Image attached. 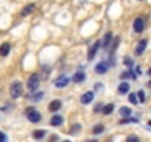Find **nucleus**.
Returning <instances> with one entry per match:
<instances>
[{
    "label": "nucleus",
    "mask_w": 151,
    "mask_h": 142,
    "mask_svg": "<svg viewBox=\"0 0 151 142\" xmlns=\"http://www.w3.org/2000/svg\"><path fill=\"white\" fill-rule=\"evenodd\" d=\"M22 92H24V86L21 82L15 80L14 83H11V87H9V93L14 99H18L19 96H22Z\"/></svg>",
    "instance_id": "f257e3e1"
},
{
    "label": "nucleus",
    "mask_w": 151,
    "mask_h": 142,
    "mask_svg": "<svg viewBox=\"0 0 151 142\" xmlns=\"http://www.w3.org/2000/svg\"><path fill=\"white\" fill-rule=\"evenodd\" d=\"M25 115H27V118H28L30 123H39V121L42 120V114H40V111L36 110L34 107L27 108V110H25Z\"/></svg>",
    "instance_id": "f03ea898"
},
{
    "label": "nucleus",
    "mask_w": 151,
    "mask_h": 142,
    "mask_svg": "<svg viewBox=\"0 0 151 142\" xmlns=\"http://www.w3.org/2000/svg\"><path fill=\"white\" fill-rule=\"evenodd\" d=\"M39 86H40V76L34 73V74H31V76L28 77L27 89H28V90H31V92H36V90L39 89Z\"/></svg>",
    "instance_id": "7ed1b4c3"
},
{
    "label": "nucleus",
    "mask_w": 151,
    "mask_h": 142,
    "mask_svg": "<svg viewBox=\"0 0 151 142\" xmlns=\"http://www.w3.org/2000/svg\"><path fill=\"white\" fill-rule=\"evenodd\" d=\"M145 25H147V21H145V18H142V16H136V18L133 19V24H132L135 33H142V31L145 30Z\"/></svg>",
    "instance_id": "20e7f679"
},
{
    "label": "nucleus",
    "mask_w": 151,
    "mask_h": 142,
    "mask_svg": "<svg viewBox=\"0 0 151 142\" xmlns=\"http://www.w3.org/2000/svg\"><path fill=\"white\" fill-rule=\"evenodd\" d=\"M99 46H101V42L98 40V42L92 43V44L88 47V61H92V59L96 56V53H98V50H99Z\"/></svg>",
    "instance_id": "39448f33"
},
{
    "label": "nucleus",
    "mask_w": 151,
    "mask_h": 142,
    "mask_svg": "<svg viewBox=\"0 0 151 142\" xmlns=\"http://www.w3.org/2000/svg\"><path fill=\"white\" fill-rule=\"evenodd\" d=\"M108 70H110V64H108L107 61H101V62H98V64L95 65V73L99 74V76L105 74Z\"/></svg>",
    "instance_id": "423d86ee"
},
{
    "label": "nucleus",
    "mask_w": 151,
    "mask_h": 142,
    "mask_svg": "<svg viewBox=\"0 0 151 142\" xmlns=\"http://www.w3.org/2000/svg\"><path fill=\"white\" fill-rule=\"evenodd\" d=\"M147 44H148V40H147V39H141V40L138 42L136 47H135V55H136V56H141V55L145 52Z\"/></svg>",
    "instance_id": "0eeeda50"
},
{
    "label": "nucleus",
    "mask_w": 151,
    "mask_h": 142,
    "mask_svg": "<svg viewBox=\"0 0 151 142\" xmlns=\"http://www.w3.org/2000/svg\"><path fill=\"white\" fill-rule=\"evenodd\" d=\"M70 82H71V79L62 74L61 77H58V79L55 80V87H59V89H62V87L68 86V83H70Z\"/></svg>",
    "instance_id": "6e6552de"
},
{
    "label": "nucleus",
    "mask_w": 151,
    "mask_h": 142,
    "mask_svg": "<svg viewBox=\"0 0 151 142\" xmlns=\"http://www.w3.org/2000/svg\"><path fill=\"white\" fill-rule=\"evenodd\" d=\"M71 80L74 83H83L86 80V74H85V71H76V73L73 74Z\"/></svg>",
    "instance_id": "1a4fd4ad"
},
{
    "label": "nucleus",
    "mask_w": 151,
    "mask_h": 142,
    "mask_svg": "<svg viewBox=\"0 0 151 142\" xmlns=\"http://www.w3.org/2000/svg\"><path fill=\"white\" fill-rule=\"evenodd\" d=\"M113 39H114V36H113V33L111 31H108V33H105V36H104V40H102V47L104 49H108L110 46H111V43H113Z\"/></svg>",
    "instance_id": "9d476101"
},
{
    "label": "nucleus",
    "mask_w": 151,
    "mask_h": 142,
    "mask_svg": "<svg viewBox=\"0 0 151 142\" xmlns=\"http://www.w3.org/2000/svg\"><path fill=\"white\" fill-rule=\"evenodd\" d=\"M129 90H130V83L129 82H122L119 85V87H117V93L119 95H126V93H129Z\"/></svg>",
    "instance_id": "9b49d317"
},
{
    "label": "nucleus",
    "mask_w": 151,
    "mask_h": 142,
    "mask_svg": "<svg viewBox=\"0 0 151 142\" xmlns=\"http://www.w3.org/2000/svg\"><path fill=\"white\" fill-rule=\"evenodd\" d=\"M34 9H36V5H34V3H28L27 6H24V8L21 9V16H28L30 14L34 12Z\"/></svg>",
    "instance_id": "f8f14e48"
},
{
    "label": "nucleus",
    "mask_w": 151,
    "mask_h": 142,
    "mask_svg": "<svg viewBox=\"0 0 151 142\" xmlns=\"http://www.w3.org/2000/svg\"><path fill=\"white\" fill-rule=\"evenodd\" d=\"M93 96H95V93L93 92H86V93H83L82 96H80V102L82 104H91L92 102V99H93Z\"/></svg>",
    "instance_id": "ddd939ff"
},
{
    "label": "nucleus",
    "mask_w": 151,
    "mask_h": 142,
    "mask_svg": "<svg viewBox=\"0 0 151 142\" xmlns=\"http://www.w3.org/2000/svg\"><path fill=\"white\" fill-rule=\"evenodd\" d=\"M61 107H62V102H61L59 99H53V101H50V104H49V111L56 113V111L61 110Z\"/></svg>",
    "instance_id": "4468645a"
},
{
    "label": "nucleus",
    "mask_w": 151,
    "mask_h": 142,
    "mask_svg": "<svg viewBox=\"0 0 151 142\" xmlns=\"http://www.w3.org/2000/svg\"><path fill=\"white\" fill-rule=\"evenodd\" d=\"M50 126H53V127H58V126H61L62 123H64V117L62 115H53L52 118H50Z\"/></svg>",
    "instance_id": "2eb2a0df"
},
{
    "label": "nucleus",
    "mask_w": 151,
    "mask_h": 142,
    "mask_svg": "<svg viewBox=\"0 0 151 142\" xmlns=\"http://www.w3.org/2000/svg\"><path fill=\"white\" fill-rule=\"evenodd\" d=\"M9 52H11V44L8 42L0 44V56H8Z\"/></svg>",
    "instance_id": "dca6fc26"
},
{
    "label": "nucleus",
    "mask_w": 151,
    "mask_h": 142,
    "mask_svg": "<svg viewBox=\"0 0 151 142\" xmlns=\"http://www.w3.org/2000/svg\"><path fill=\"white\" fill-rule=\"evenodd\" d=\"M120 79H122V80H126V79L135 80V79H136V74L133 73V70H127V71H124V73L120 74Z\"/></svg>",
    "instance_id": "f3484780"
},
{
    "label": "nucleus",
    "mask_w": 151,
    "mask_h": 142,
    "mask_svg": "<svg viewBox=\"0 0 151 142\" xmlns=\"http://www.w3.org/2000/svg\"><path fill=\"white\" fill-rule=\"evenodd\" d=\"M43 92H36L34 95H27V98L30 99V101H33V102H39V101H42L43 99Z\"/></svg>",
    "instance_id": "a211bd4d"
},
{
    "label": "nucleus",
    "mask_w": 151,
    "mask_h": 142,
    "mask_svg": "<svg viewBox=\"0 0 151 142\" xmlns=\"http://www.w3.org/2000/svg\"><path fill=\"white\" fill-rule=\"evenodd\" d=\"M119 114L122 115V117H130V114H132V110L129 108V107H122L120 110H119Z\"/></svg>",
    "instance_id": "6ab92c4d"
},
{
    "label": "nucleus",
    "mask_w": 151,
    "mask_h": 142,
    "mask_svg": "<svg viewBox=\"0 0 151 142\" xmlns=\"http://www.w3.org/2000/svg\"><path fill=\"white\" fill-rule=\"evenodd\" d=\"M113 111H114V104H107L102 107V114H105V115H110Z\"/></svg>",
    "instance_id": "aec40b11"
},
{
    "label": "nucleus",
    "mask_w": 151,
    "mask_h": 142,
    "mask_svg": "<svg viewBox=\"0 0 151 142\" xmlns=\"http://www.w3.org/2000/svg\"><path fill=\"white\" fill-rule=\"evenodd\" d=\"M45 135H46V130L45 129H39V130H34L33 132V138L34 139H43Z\"/></svg>",
    "instance_id": "412c9836"
},
{
    "label": "nucleus",
    "mask_w": 151,
    "mask_h": 142,
    "mask_svg": "<svg viewBox=\"0 0 151 142\" xmlns=\"http://www.w3.org/2000/svg\"><path fill=\"white\" fill-rule=\"evenodd\" d=\"M102 132H104V124H96V126L92 127V133L93 135H101Z\"/></svg>",
    "instance_id": "4be33fe9"
},
{
    "label": "nucleus",
    "mask_w": 151,
    "mask_h": 142,
    "mask_svg": "<svg viewBox=\"0 0 151 142\" xmlns=\"http://www.w3.org/2000/svg\"><path fill=\"white\" fill-rule=\"evenodd\" d=\"M119 43H120V37H116V39L113 40V43H111V46H110V50H111V53H114V52H116V49H117V46H119Z\"/></svg>",
    "instance_id": "5701e85b"
},
{
    "label": "nucleus",
    "mask_w": 151,
    "mask_h": 142,
    "mask_svg": "<svg viewBox=\"0 0 151 142\" xmlns=\"http://www.w3.org/2000/svg\"><path fill=\"white\" fill-rule=\"evenodd\" d=\"M139 120L138 118H133V117H126V118H122L120 120V124H126V123H138Z\"/></svg>",
    "instance_id": "b1692460"
},
{
    "label": "nucleus",
    "mask_w": 151,
    "mask_h": 142,
    "mask_svg": "<svg viewBox=\"0 0 151 142\" xmlns=\"http://www.w3.org/2000/svg\"><path fill=\"white\" fill-rule=\"evenodd\" d=\"M82 129V126L79 124V123H76V124H73L71 127H70V133H73V135H76V133H79V130Z\"/></svg>",
    "instance_id": "393cba45"
},
{
    "label": "nucleus",
    "mask_w": 151,
    "mask_h": 142,
    "mask_svg": "<svg viewBox=\"0 0 151 142\" xmlns=\"http://www.w3.org/2000/svg\"><path fill=\"white\" fill-rule=\"evenodd\" d=\"M123 64H124L126 67H130V68H132V67H133V59H132L130 56H124V58H123Z\"/></svg>",
    "instance_id": "a878e982"
},
{
    "label": "nucleus",
    "mask_w": 151,
    "mask_h": 142,
    "mask_svg": "<svg viewBox=\"0 0 151 142\" xmlns=\"http://www.w3.org/2000/svg\"><path fill=\"white\" fill-rule=\"evenodd\" d=\"M136 96H138V101L139 102H142V104L145 102V92L144 90H138L136 92Z\"/></svg>",
    "instance_id": "bb28decb"
},
{
    "label": "nucleus",
    "mask_w": 151,
    "mask_h": 142,
    "mask_svg": "<svg viewBox=\"0 0 151 142\" xmlns=\"http://www.w3.org/2000/svg\"><path fill=\"white\" fill-rule=\"evenodd\" d=\"M127 98H129V102H130V104H133V105H136V104L139 102V101H138V96H136V93H130Z\"/></svg>",
    "instance_id": "cd10ccee"
},
{
    "label": "nucleus",
    "mask_w": 151,
    "mask_h": 142,
    "mask_svg": "<svg viewBox=\"0 0 151 142\" xmlns=\"http://www.w3.org/2000/svg\"><path fill=\"white\" fill-rule=\"evenodd\" d=\"M126 142H139V138L136 135H129L126 138Z\"/></svg>",
    "instance_id": "c85d7f7f"
},
{
    "label": "nucleus",
    "mask_w": 151,
    "mask_h": 142,
    "mask_svg": "<svg viewBox=\"0 0 151 142\" xmlns=\"http://www.w3.org/2000/svg\"><path fill=\"white\" fill-rule=\"evenodd\" d=\"M102 107H104V105H102L101 102H99V104H96V105L93 107V113H99V111H102Z\"/></svg>",
    "instance_id": "c756f323"
},
{
    "label": "nucleus",
    "mask_w": 151,
    "mask_h": 142,
    "mask_svg": "<svg viewBox=\"0 0 151 142\" xmlns=\"http://www.w3.org/2000/svg\"><path fill=\"white\" fill-rule=\"evenodd\" d=\"M0 142H8V136L0 130Z\"/></svg>",
    "instance_id": "7c9ffc66"
},
{
    "label": "nucleus",
    "mask_w": 151,
    "mask_h": 142,
    "mask_svg": "<svg viewBox=\"0 0 151 142\" xmlns=\"http://www.w3.org/2000/svg\"><path fill=\"white\" fill-rule=\"evenodd\" d=\"M98 89H102V85H101V83H98V85L95 86V90H98Z\"/></svg>",
    "instance_id": "2f4dec72"
},
{
    "label": "nucleus",
    "mask_w": 151,
    "mask_h": 142,
    "mask_svg": "<svg viewBox=\"0 0 151 142\" xmlns=\"http://www.w3.org/2000/svg\"><path fill=\"white\" fill-rule=\"evenodd\" d=\"M135 71H136V74H141V73H142V71H141V68H139V67H136V70H135Z\"/></svg>",
    "instance_id": "473e14b6"
},
{
    "label": "nucleus",
    "mask_w": 151,
    "mask_h": 142,
    "mask_svg": "<svg viewBox=\"0 0 151 142\" xmlns=\"http://www.w3.org/2000/svg\"><path fill=\"white\" fill-rule=\"evenodd\" d=\"M147 74H148V76H151V67L148 68V71H147Z\"/></svg>",
    "instance_id": "72a5a7b5"
},
{
    "label": "nucleus",
    "mask_w": 151,
    "mask_h": 142,
    "mask_svg": "<svg viewBox=\"0 0 151 142\" xmlns=\"http://www.w3.org/2000/svg\"><path fill=\"white\" fill-rule=\"evenodd\" d=\"M147 85H148V87H151V80H150V82H148Z\"/></svg>",
    "instance_id": "f704fd0d"
},
{
    "label": "nucleus",
    "mask_w": 151,
    "mask_h": 142,
    "mask_svg": "<svg viewBox=\"0 0 151 142\" xmlns=\"http://www.w3.org/2000/svg\"><path fill=\"white\" fill-rule=\"evenodd\" d=\"M88 142H96V141H88Z\"/></svg>",
    "instance_id": "c9c22d12"
},
{
    "label": "nucleus",
    "mask_w": 151,
    "mask_h": 142,
    "mask_svg": "<svg viewBox=\"0 0 151 142\" xmlns=\"http://www.w3.org/2000/svg\"><path fill=\"white\" fill-rule=\"evenodd\" d=\"M62 142H70V141H62Z\"/></svg>",
    "instance_id": "e433bc0d"
},
{
    "label": "nucleus",
    "mask_w": 151,
    "mask_h": 142,
    "mask_svg": "<svg viewBox=\"0 0 151 142\" xmlns=\"http://www.w3.org/2000/svg\"><path fill=\"white\" fill-rule=\"evenodd\" d=\"M139 2H142V0H139Z\"/></svg>",
    "instance_id": "4c0bfd02"
},
{
    "label": "nucleus",
    "mask_w": 151,
    "mask_h": 142,
    "mask_svg": "<svg viewBox=\"0 0 151 142\" xmlns=\"http://www.w3.org/2000/svg\"><path fill=\"white\" fill-rule=\"evenodd\" d=\"M150 124H151V121H150Z\"/></svg>",
    "instance_id": "58836bf2"
}]
</instances>
